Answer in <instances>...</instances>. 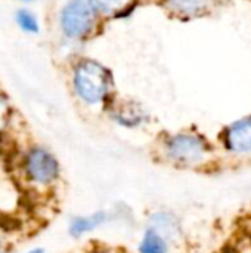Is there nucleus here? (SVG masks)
I'll return each instance as SVG.
<instances>
[{
  "label": "nucleus",
  "instance_id": "nucleus-1",
  "mask_svg": "<svg viewBox=\"0 0 251 253\" xmlns=\"http://www.w3.org/2000/svg\"><path fill=\"white\" fill-rule=\"evenodd\" d=\"M210 154L209 142L195 133H176L164 142V157L176 166H197Z\"/></svg>",
  "mask_w": 251,
  "mask_h": 253
},
{
  "label": "nucleus",
  "instance_id": "nucleus-2",
  "mask_svg": "<svg viewBox=\"0 0 251 253\" xmlns=\"http://www.w3.org/2000/svg\"><path fill=\"white\" fill-rule=\"evenodd\" d=\"M109 73L93 61L81 62L74 73L77 95L87 104H98L109 95Z\"/></svg>",
  "mask_w": 251,
  "mask_h": 253
},
{
  "label": "nucleus",
  "instance_id": "nucleus-3",
  "mask_svg": "<svg viewBox=\"0 0 251 253\" xmlns=\"http://www.w3.org/2000/svg\"><path fill=\"white\" fill-rule=\"evenodd\" d=\"M96 18V6L92 0H71L61 15L62 30L68 37L77 39L90 31Z\"/></svg>",
  "mask_w": 251,
  "mask_h": 253
},
{
  "label": "nucleus",
  "instance_id": "nucleus-4",
  "mask_svg": "<svg viewBox=\"0 0 251 253\" xmlns=\"http://www.w3.org/2000/svg\"><path fill=\"white\" fill-rule=\"evenodd\" d=\"M24 169L30 181L38 185H50L59 176L56 157L43 147H33L24 160Z\"/></svg>",
  "mask_w": 251,
  "mask_h": 253
},
{
  "label": "nucleus",
  "instance_id": "nucleus-5",
  "mask_svg": "<svg viewBox=\"0 0 251 253\" xmlns=\"http://www.w3.org/2000/svg\"><path fill=\"white\" fill-rule=\"evenodd\" d=\"M223 147L234 154L251 153V117L243 119L225 129L222 135Z\"/></svg>",
  "mask_w": 251,
  "mask_h": 253
},
{
  "label": "nucleus",
  "instance_id": "nucleus-6",
  "mask_svg": "<svg viewBox=\"0 0 251 253\" xmlns=\"http://www.w3.org/2000/svg\"><path fill=\"white\" fill-rule=\"evenodd\" d=\"M107 219H108V215L105 212H96L89 216H77L72 219L70 225V234L72 237H80L86 233L96 230L104 222H107Z\"/></svg>",
  "mask_w": 251,
  "mask_h": 253
},
{
  "label": "nucleus",
  "instance_id": "nucleus-7",
  "mask_svg": "<svg viewBox=\"0 0 251 253\" xmlns=\"http://www.w3.org/2000/svg\"><path fill=\"white\" fill-rule=\"evenodd\" d=\"M151 228L157 230L161 236H164L167 240H173L179 237L180 227L178 218H175L170 213L160 212L151 218Z\"/></svg>",
  "mask_w": 251,
  "mask_h": 253
},
{
  "label": "nucleus",
  "instance_id": "nucleus-8",
  "mask_svg": "<svg viewBox=\"0 0 251 253\" xmlns=\"http://www.w3.org/2000/svg\"><path fill=\"white\" fill-rule=\"evenodd\" d=\"M139 253H169V240L149 227L141 240Z\"/></svg>",
  "mask_w": 251,
  "mask_h": 253
},
{
  "label": "nucleus",
  "instance_id": "nucleus-9",
  "mask_svg": "<svg viewBox=\"0 0 251 253\" xmlns=\"http://www.w3.org/2000/svg\"><path fill=\"white\" fill-rule=\"evenodd\" d=\"M115 120L127 127H135L139 126L143 122V113L139 107L133 105V104H126L124 107H118L114 113Z\"/></svg>",
  "mask_w": 251,
  "mask_h": 253
},
{
  "label": "nucleus",
  "instance_id": "nucleus-10",
  "mask_svg": "<svg viewBox=\"0 0 251 253\" xmlns=\"http://www.w3.org/2000/svg\"><path fill=\"white\" fill-rule=\"evenodd\" d=\"M170 6L179 12H198L207 6L209 0H169Z\"/></svg>",
  "mask_w": 251,
  "mask_h": 253
},
{
  "label": "nucleus",
  "instance_id": "nucleus-11",
  "mask_svg": "<svg viewBox=\"0 0 251 253\" xmlns=\"http://www.w3.org/2000/svg\"><path fill=\"white\" fill-rule=\"evenodd\" d=\"M16 21L19 24V27L28 33H37L38 31V24L37 19L34 18V15H31L27 10H19L16 13Z\"/></svg>",
  "mask_w": 251,
  "mask_h": 253
},
{
  "label": "nucleus",
  "instance_id": "nucleus-12",
  "mask_svg": "<svg viewBox=\"0 0 251 253\" xmlns=\"http://www.w3.org/2000/svg\"><path fill=\"white\" fill-rule=\"evenodd\" d=\"M93 4L99 9H104V10H111L120 0H92Z\"/></svg>",
  "mask_w": 251,
  "mask_h": 253
},
{
  "label": "nucleus",
  "instance_id": "nucleus-13",
  "mask_svg": "<svg viewBox=\"0 0 251 253\" xmlns=\"http://www.w3.org/2000/svg\"><path fill=\"white\" fill-rule=\"evenodd\" d=\"M90 253H109L108 251H105V249H95V251H92Z\"/></svg>",
  "mask_w": 251,
  "mask_h": 253
},
{
  "label": "nucleus",
  "instance_id": "nucleus-14",
  "mask_svg": "<svg viewBox=\"0 0 251 253\" xmlns=\"http://www.w3.org/2000/svg\"><path fill=\"white\" fill-rule=\"evenodd\" d=\"M28 253H43V251L41 249H34V251H30Z\"/></svg>",
  "mask_w": 251,
  "mask_h": 253
},
{
  "label": "nucleus",
  "instance_id": "nucleus-15",
  "mask_svg": "<svg viewBox=\"0 0 251 253\" xmlns=\"http://www.w3.org/2000/svg\"><path fill=\"white\" fill-rule=\"evenodd\" d=\"M250 242H251V236H250Z\"/></svg>",
  "mask_w": 251,
  "mask_h": 253
}]
</instances>
